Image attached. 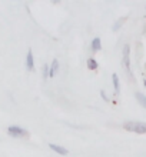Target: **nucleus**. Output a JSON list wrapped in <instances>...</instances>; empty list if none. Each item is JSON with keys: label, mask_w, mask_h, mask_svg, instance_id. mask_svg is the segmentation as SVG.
<instances>
[{"label": "nucleus", "mask_w": 146, "mask_h": 157, "mask_svg": "<svg viewBox=\"0 0 146 157\" xmlns=\"http://www.w3.org/2000/svg\"><path fill=\"white\" fill-rule=\"evenodd\" d=\"M123 128L128 132L136 133V134H145L146 133V123L143 121H126L123 124Z\"/></svg>", "instance_id": "f257e3e1"}, {"label": "nucleus", "mask_w": 146, "mask_h": 157, "mask_svg": "<svg viewBox=\"0 0 146 157\" xmlns=\"http://www.w3.org/2000/svg\"><path fill=\"white\" fill-rule=\"evenodd\" d=\"M7 133L12 137H14V139L27 136V132H26L23 127H20V126H9V127H7Z\"/></svg>", "instance_id": "f03ea898"}, {"label": "nucleus", "mask_w": 146, "mask_h": 157, "mask_svg": "<svg viewBox=\"0 0 146 157\" xmlns=\"http://www.w3.org/2000/svg\"><path fill=\"white\" fill-rule=\"evenodd\" d=\"M123 64L128 73H130V47L129 44H125L123 47Z\"/></svg>", "instance_id": "7ed1b4c3"}, {"label": "nucleus", "mask_w": 146, "mask_h": 157, "mask_svg": "<svg viewBox=\"0 0 146 157\" xmlns=\"http://www.w3.org/2000/svg\"><path fill=\"white\" fill-rule=\"evenodd\" d=\"M26 67H27V70H33L34 69V56H33V52L29 50L27 52V56H26Z\"/></svg>", "instance_id": "20e7f679"}, {"label": "nucleus", "mask_w": 146, "mask_h": 157, "mask_svg": "<svg viewBox=\"0 0 146 157\" xmlns=\"http://www.w3.org/2000/svg\"><path fill=\"white\" fill-rule=\"evenodd\" d=\"M49 147L53 151H56V153H59V154H62V156H67V149H65V147H62V146H59V144H54V143H50L49 144Z\"/></svg>", "instance_id": "39448f33"}, {"label": "nucleus", "mask_w": 146, "mask_h": 157, "mask_svg": "<svg viewBox=\"0 0 146 157\" xmlns=\"http://www.w3.org/2000/svg\"><path fill=\"white\" fill-rule=\"evenodd\" d=\"M57 69H59V62L54 59L53 62H52V64L49 66V77H54L56 73H57Z\"/></svg>", "instance_id": "423d86ee"}, {"label": "nucleus", "mask_w": 146, "mask_h": 157, "mask_svg": "<svg viewBox=\"0 0 146 157\" xmlns=\"http://www.w3.org/2000/svg\"><path fill=\"white\" fill-rule=\"evenodd\" d=\"M112 80H113V87H115V93H119L120 91V83H119V76L116 73L112 75Z\"/></svg>", "instance_id": "0eeeda50"}, {"label": "nucleus", "mask_w": 146, "mask_h": 157, "mask_svg": "<svg viewBox=\"0 0 146 157\" xmlns=\"http://www.w3.org/2000/svg\"><path fill=\"white\" fill-rule=\"evenodd\" d=\"M86 64H88V69H89V70H96L97 67H99V63H97L93 57H89L88 62H86Z\"/></svg>", "instance_id": "6e6552de"}, {"label": "nucleus", "mask_w": 146, "mask_h": 157, "mask_svg": "<svg viewBox=\"0 0 146 157\" xmlns=\"http://www.w3.org/2000/svg\"><path fill=\"white\" fill-rule=\"evenodd\" d=\"M90 46H92V50H93V52H99V50L102 49V41H100L99 37H95L92 40V44H90Z\"/></svg>", "instance_id": "1a4fd4ad"}, {"label": "nucleus", "mask_w": 146, "mask_h": 157, "mask_svg": "<svg viewBox=\"0 0 146 157\" xmlns=\"http://www.w3.org/2000/svg\"><path fill=\"white\" fill-rule=\"evenodd\" d=\"M135 97H136V100L139 101V104H140L142 107L146 109V96L142 94V93H136V94H135Z\"/></svg>", "instance_id": "9d476101"}, {"label": "nucleus", "mask_w": 146, "mask_h": 157, "mask_svg": "<svg viewBox=\"0 0 146 157\" xmlns=\"http://www.w3.org/2000/svg\"><path fill=\"white\" fill-rule=\"evenodd\" d=\"M47 77H49V66L45 64V66H43V78L46 80Z\"/></svg>", "instance_id": "9b49d317"}, {"label": "nucleus", "mask_w": 146, "mask_h": 157, "mask_svg": "<svg viewBox=\"0 0 146 157\" xmlns=\"http://www.w3.org/2000/svg\"><path fill=\"white\" fill-rule=\"evenodd\" d=\"M100 96H102V97H103V99H105V100H106V101H109V99H108V96L105 94V91H103V90L100 91Z\"/></svg>", "instance_id": "f8f14e48"}, {"label": "nucleus", "mask_w": 146, "mask_h": 157, "mask_svg": "<svg viewBox=\"0 0 146 157\" xmlns=\"http://www.w3.org/2000/svg\"><path fill=\"white\" fill-rule=\"evenodd\" d=\"M143 86H145V87H146V80H143Z\"/></svg>", "instance_id": "ddd939ff"}]
</instances>
